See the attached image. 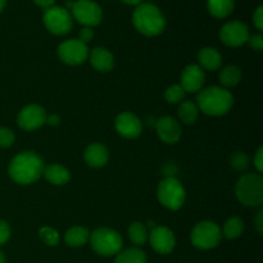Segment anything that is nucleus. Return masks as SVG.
Instances as JSON below:
<instances>
[{"label": "nucleus", "instance_id": "obj_31", "mask_svg": "<svg viewBox=\"0 0 263 263\" xmlns=\"http://www.w3.org/2000/svg\"><path fill=\"white\" fill-rule=\"evenodd\" d=\"M15 134L8 127H0V148L7 149L14 144Z\"/></svg>", "mask_w": 263, "mask_h": 263}, {"label": "nucleus", "instance_id": "obj_21", "mask_svg": "<svg viewBox=\"0 0 263 263\" xmlns=\"http://www.w3.org/2000/svg\"><path fill=\"white\" fill-rule=\"evenodd\" d=\"M90 231L84 226H72L64 234V243L71 248H81L89 243Z\"/></svg>", "mask_w": 263, "mask_h": 263}, {"label": "nucleus", "instance_id": "obj_36", "mask_svg": "<svg viewBox=\"0 0 263 263\" xmlns=\"http://www.w3.org/2000/svg\"><path fill=\"white\" fill-rule=\"evenodd\" d=\"M253 166L256 167L257 174L261 175L262 171H263V148H262V146H259V148L257 149L256 154H254Z\"/></svg>", "mask_w": 263, "mask_h": 263}, {"label": "nucleus", "instance_id": "obj_35", "mask_svg": "<svg viewBox=\"0 0 263 263\" xmlns=\"http://www.w3.org/2000/svg\"><path fill=\"white\" fill-rule=\"evenodd\" d=\"M253 23L254 27L258 31L263 30V7L262 5H258L257 9L254 10L253 13Z\"/></svg>", "mask_w": 263, "mask_h": 263}, {"label": "nucleus", "instance_id": "obj_13", "mask_svg": "<svg viewBox=\"0 0 263 263\" xmlns=\"http://www.w3.org/2000/svg\"><path fill=\"white\" fill-rule=\"evenodd\" d=\"M46 110L39 104H28L20 110L17 116V125L25 131L39 130L45 125Z\"/></svg>", "mask_w": 263, "mask_h": 263}, {"label": "nucleus", "instance_id": "obj_18", "mask_svg": "<svg viewBox=\"0 0 263 263\" xmlns=\"http://www.w3.org/2000/svg\"><path fill=\"white\" fill-rule=\"evenodd\" d=\"M89 61L92 68L102 73L110 72L115 67V57H113L112 51L103 46H98L90 51Z\"/></svg>", "mask_w": 263, "mask_h": 263}, {"label": "nucleus", "instance_id": "obj_41", "mask_svg": "<svg viewBox=\"0 0 263 263\" xmlns=\"http://www.w3.org/2000/svg\"><path fill=\"white\" fill-rule=\"evenodd\" d=\"M5 5H7V0H0V13L4 10Z\"/></svg>", "mask_w": 263, "mask_h": 263}, {"label": "nucleus", "instance_id": "obj_28", "mask_svg": "<svg viewBox=\"0 0 263 263\" xmlns=\"http://www.w3.org/2000/svg\"><path fill=\"white\" fill-rule=\"evenodd\" d=\"M39 238L43 241L45 246L49 247H55L59 244V240H61V236H59V233L55 230V229L50 228V226H43L39 230Z\"/></svg>", "mask_w": 263, "mask_h": 263}, {"label": "nucleus", "instance_id": "obj_33", "mask_svg": "<svg viewBox=\"0 0 263 263\" xmlns=\"http://www.w3.org/2000/svg\"><path fill=\"white\" fill-rule=\"evenodd\" d=\"M248 44L253 50L262 51L263 50V36L261 33H254L251 35L248 39Z\"/></svg>", "mask_w": 263, "mask_h": 263}, {"label": "nucleus", "instance_id": "obj_20", "mask_svg": "<svg viewBox=\"0 0 263 263\" xmlns=\"http://www.w3.org/2000/svg\"><path fill=\"white\" fill-rule=\"evenodd\" d=\"M43 176L45 177L46 181L50 182L54 186H63V185L68 184L71 180V172L63 164L51 163L45 166Z\"/></svg>", "mask_w": 263, "mask_h": 263}, {"label": "nucleus", "instance_id": "obj_8", "mask_svg": "<svg viewBox=\"0 0 263 263\" xmlns=\"http://www.w3.org/2000/svg\"><path fill=\"white\" fill-rule=\"evenodd\" d=\"M66 4L71 12L72 18L84 27L92 28L102 22L103 10L94 0H76V2H67Z\"/></svg>", "mask_w": 263, "mask_h": 263}, {"label": "nucleus", "instance_id": "obj_42", "mask_svg": "<svg viewBox=\"0 0 263 263\" xmlns=\"http://www.w3.org/2000/svg\"><path fill=\"white\" fill-rule=\"evenodd\" d=\"M0 263H7V259H5L4 253H3L2 251H0Z\"/></svg>", "mask_w": 263, "mask_h": 263}, {"label": "nucleus", "instance_id": "obj_4", "mask_svg": "<svg viewBox=\"0 0 263 263\" xmlns=\"http://www.w3.org/2000/svg\"><path fill=\"white\" fill-rule=\"evenodd\" d=\"M90 247L102 257L117 256L123 248V239L116 230L109 228H98L90 233Z\"/></svg>", "mask_w": 263, "mask_h": 263}, {"label": "nucleus", "instance_id": "obj_7", "mask_svg": "<svg viewBox=\"0 0 263 263\" xmlns=\"http://www.w3.org/2000/svg\"><path fill=\"white\" fill-rule=\"evenodd\" d=\"M222 240V231L220 225L213 221H200L190 233L193 247L200 251H210L216 248Z\"/></svg>", "mask_w": 263, "mask_h": 263}, {"label": "nucleus", "instance_id": "obj_5", "mask_svg": "<svg viewBox=\"0 0 263 263\" xmlns=\"http://www.w3.org/2000/svg\"><path fill=\"white\" fill-rule=\"evenodd\" d=\"M235 195L247 207H261L263 203V179L259 174H246L235 185Z\"/></svg>", "mask_w": 263, "mask_h": 263}, {"label": "nucleus", "instance_id": "obj_29", "mask_svg": "<svg viewBox=\"0 0 263 263\" xmlns=\"http://www.w3.org/2000/svg\"><path fill=\"white\" fill-rule=\"evenodd\" d=\"M185 95H186V92L180 86V84H175L167 87L166 91H164V99L168 104H180L184 100Z\"/></svg>", "mask_w": 263, "mask_h": 263}, {"label": "nucleus", "instance_id": "obj_27", "mask_svg": "<svg viewBox=\"0 0 263 263\" xmlns=\"http://www.w3.org/2000/svg\"><path fill=\"white\" fill-rule=\"evenodd\" d=\"M221 231H222V236H225L229 240L240 238L244 231V221L238 216H233V217L226 220Z\"/></svg>", "mask_w": 263, "mask_h": 263}, {"label": "nucleus", "instance_id": "obj_37", "mask_svg": "<svg viewBox=\"0 0 263 263\" xmlns=\"http://www.w3.org/2000/svg\"><path fill=\"white\" fill-rule=\"evenodd\" d=\"M46 125L51 126V127H55L61 123V117H59L57 113H50V115L46 116V121H45Z\"/></svg>", "mask_w": 263, "mask_h": 263}, {"label": "nucleus", "instance_id": "obj_14", "mask_svg": "<svg viewBox=\"0 0 263 263\" xmlns=\"http://www.w3.org/2000/svg\"><path fill=\"white\" fill-rule=\"evenodd\" d=\"M115 128L120 136L133 140L143 133V122L134 112H122L116 117Z\"/></svg>", "mask_w": 263, "mask_h": 263}, {"label": "nucleus", "instance_id": "obj_30", "mask_svg": "<svg viewBox=\"0 0 263 263\" xmlns=\"http://www.w3.org/2000/svg\"><path fill=\"white\" fill-rule=\"evenodd\" d=\"M251 163V158L246 152H235L230 158V164L235 171L243 172L246 171Z\"/></svg>", "mask_w": 263, "mask_h": 263}, {"label": "nucleus", "instance_id": "obj_38", "mask_svg": "<svg viewBox=\"0 0 263 263\" xmlns=\"http://www.w3.org/2000/svg\"><path fill=\"white\" fill-rule=\"evenodd\" d=\"M33 3L43 9H48V8L53 7L55 0H33Z\"/></svg>", "mask_w": 263, "mask_h": 263}, {"label": "nucleus", "instance_id": "obj_12", "mask_svg": "<svg viewBox=\"0 0 263 263\" xmlns=\"http://www.w3.org/2000/svg\"><path fill=\"white\" fill-rule=\"evenodd\" d=\"M148 241L154 252L158 254H170L176 247V236L167 226H153L149 233Z\"/></svg>", "mask_w": 263, "mask_h": 263}, {"label": "nucleus", "instance_id": "obj_40", "mask_svg": "<svg viewBox=\"0 0 263 263\" xmlns=\"http://www.w3.org/2000/svg\"><path fill=\"white\" fill-rule=\"evenodd\" d=\"M122 3H125L126 5H133V7H138L139 4L143 3V0H121Z\"/></svg>", "mask_w": 263, "mask_h": 263}, {"label": "nucleus", "instance_id": "obj_39", "mask_svg": "<svg viewBox=\"0 0 263 263\" xmlns=\"http://www.w3.org/2000/svg\"><path fill=\"white\" fill-rule=\"evenodd\" d=\"M256 228L259 234H263V211H259L256 217Z\"/></svg>", "mask_w": 263, "mask_h": 263}, {"label": "nucleus", "instance_id": "obj_1", "mask_svg": "<svg viewBox=\"0 0 263 263\" xmlns=\"http://www.w3.org/2000/svg\"><path fill=\"white\" fill-rule=\"evenodd\" d=\"M43 158L32 151H25L12 158L8 166L9 177L18 185H31L43 176Z\"/></svg>", "mask_w": 263, "mask_h": 263}, {"label": "nucleus", "instance_id": "obj_24", "mask_svg": "<svg viewBox=\"0 0 263 263\" xmlns=\"http://www.w3.org/2000/svg\"><path fill=\"white\" fill-rule=\"evenodd\" d=\"M177 116L184 125H194L199 118V108H198L197 103L192 102V100H185L179 104Z\"/></svg>", "mask_w": 263, "mask_h": 263}, {"label": "nucleus", "instance_id": "obj_23", "mask_svg": "<svg viewBox=\"0 0 263 263\" xmlns=\"http://www.w3.org/2000/svg\"><path fill=\"white\" fill-rule=\"evenodd\" d=\"M235 8V0H207V9L212 17L222 20L229 17Z\"/></svg>", "mask_w": 263, "mask_h": 263}, {"label": "nucleus", "instance_id": "obj_15", "mask_svg": "<svg viewBox=\"0 0 263 263\" xmlns=\"http://www.w3.org/2000/svg\"><path fill=\"white\" fill-rule=\"evenodd\" d=\"M156 133L161 141L168 145H174L181 139L182 128L176 118L163 116L156 121Z\"/></svg>", "mask_w": 263, "mask_h": 263}, {"label": "nucleus", "instance_id": "obj_16", "mask_svg": "<svg viewBox=\"0 0 263 263\" xmlns=\"http://www.w3.org/2000/svg\"><path fill=\"white\" fill-rule=\"evenodd\" d=\"M205 82V72L198 64L185 67L180 76V86L185 92H199Z\"/></svg>", "mask_w": 263, "mask_h": 263}, {"label": "nucleus", "instance_id": "obj_9", "mask_svg": "<svg viewBox=\"0 0 263 263\" xmlns=\"http://www.w3.org/2000/svg\"><path fill=\"white\" fill-rule=\"evenodd\" d=\"M43 23L46 30L57 36L67 35L73 28V18L71 12L64 7H53L45 9L43 15Z\"/></svg>", "mask_w": 263, "mask_h": 263}, {"label": "nucleus", "instance_id": "obj_22", "mask_svg": "<svg viewBox=\"0 0 263 263\" xmlns=\"http://www.w3.org/2000/svg\"><path fill=\"white\" fill-rule=\"evenodd\" d=\"M241 77H243V72H241L240 67L235 66V64H230V66L223 67L220 71L218 79H220L221 85L225 89H230V87H235L240 84Z\"/></svg>", "mask_w": 263, "mask_h": 263}, {"label": "nucleus", "instance_id": "obj_3", "mask_svg": "<svg viewBox=\"0 0 263 263\" xmlns=\"http://www.w3.org/2000/svg\"><path fill=\"white\" fill-rule=\"evenodd\" d=\"M133 25L141 35L154 37L166 28V17L153 3H141L133 13Z\"/></svg>", "mask_w": 263, "mask_h": 263}, {"label": "nucleus", "instance_id": "obj_19", "mask_svg": "<svg viewBox=\"0 0 263 263\" xmlns=\"http://www.w3.org/2000/svg\"><path fill=\"white\" fill-rule=\"evenodd\" d=\"M198 66L203 71H217L222 66V55L212 46H205L198 53Z\"/></svg>", "mask_w": 263, "mask_h": 263}, {"label": "nucleus", "instance_id": "obj_32", "mask_svg": "<svg viewBox=\"0 0 263 263\" xmlns=\"http://www.w3.org/2000/svg\"><path fill=\"white\" fill-rule=\"evenodd\" d=\"M10 239L9 223L4 220H0V247L7 244Z\"/></svg>", "mask_w": 263, "mask_h": 263}, {"label": "nucleus", "instance_id": "obj_11", "mask_svg": "<svg viewBox=\"0 0 263 263\" xmlns=\"http://www.w3.org/2000/svg\"><path fill=\"white\" fill-rule=\"evenodd\" d=\"M218 36L221 43L229 48H239L248 43L251 32L248 26L241 21H229L221 27Z\"/></svg>", "mask_w": 263, "mask_h": 263}, {"label": "nucleus", "instance_id": "obj_34", "mask_svg": "<svg viewBox=\"0 0 263 263\" xmlns=\"http://www.w3.org/2000/svg\"><path fill=\"white\" fill-rule=\"evenodd\" d=\"M92 39H94V30L90 27H82L81 30H80V33H79V40L82 41L84 44H89L90 41H92Z\"/></svg>", "mask_w": 263, "mask_h": 263}, {"label": "nucleus", "instance_id": "obj_17", "mask_svg": "<svg viewBox=\"0 0 263 263\" xmlns=\"http://www.w3.org/2000/svg\"><path fill=\"white\" fill-rule=\"evenodd\" d=\"M85 163L92 168H102L109 161V151L107 146L102 143L89 144L84 152Z\"/></svg>", "mask_w": 263, "mask_h": 263}, {"label": "nucleus", "instance_id": "obj_25", "mask_svg": "<svg viewBox=\"0 0 263 263\" xmlns=\"http://www.w3.org/2000/svg\"><path fill=\"white\" fill-rule=\"evenodd\" d=\"M127 234L131 243L138 247V248L145 246L146 241H148L149 231L146 226L140 221H135V222L131 223L127 229Z\"/></svg>", "mask_w": 263, "mask_h": 263}, {"label": "nucleus", "instance_id": "obj_26", "mask_svg": "<svg viewBox=\"0 0 263 263\" xmlns=\"http://www.w3.org/2000/svg\"><path fill=\"white\" fill-rule=\"evenodd\" d=\"M115 263H148L145 252L141 251L138 247L122 249L116 256Z\"/></svg>", "mask_w": 263, "mask_h": 263}, {"label": "nucleus", "instance_id": "obj_2", "mask_svg": "<svg viewBox=\"0 0 263 263\" xmlns=\"http://www.w3.org/2000/svg\"><path fill=\"white\" fill-rule=\"evenodd\" d=\"M199 112L210 117L228 115L234 105V95L222 86H210L202 89L197 95Z\"/></svg>", "mask_w": 263, "mask_h": 263}, {"label": "nucleus", "instance_id": "obj_10", "mask_svg": "<svg viewBox=\"0 0 263 263\" xmlns=\"http://www.w3.org/2000/svg\"><path fill=\"white\" fill-rule=\"evenodd\" d=\"M89 48L79 39H68L61 43L57 49V55L67 66H81L89 59Z\"/></svg>", "mask_w": 263, "mask_h": 263}, {"label": "nucleus", "instance_id": "obj_6", "mask_svg": "<svg viewBox=\"0 0 263 263\" xmlns=\"http://www.w3.org/2000/svg\"><path fill=\"white\" fill-rule=\"evenodd\" d=\"M157 198L167 210L179 211L186 200V190L179 179L167 176L157 186Z\"/></svg>", "mask_w": 263, "mask_h": 263}]
</instances>
